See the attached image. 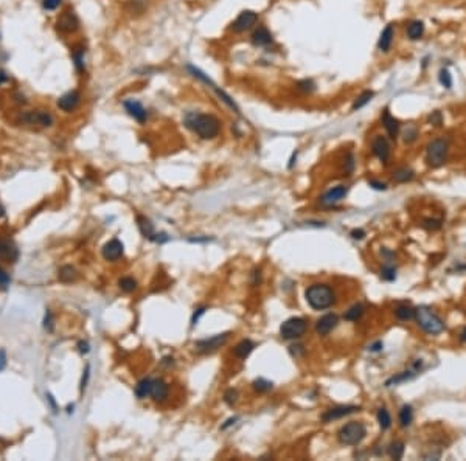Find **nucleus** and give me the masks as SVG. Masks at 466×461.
<instances>
[{
  "instance_id": "24",
  "label": "nucleus",
  "mask_w": 466,
  "mask_h": 461,
  "mask_svg": "<svg viewBox=\"0 0 466 461\" xmlns=\"http://www.w3.org/2000/svg\"><path fill=\"white\" fill-rule=\"evenodd\" d=\"M393 38H395V28H393V25L390 23L383 30V33H381L379 40H378V48L383 51V53L390 51L392 44H393Z\"/></svg>"
},
{
  "instance_id": "40",
  "label": "nucleus",
  "mask_w": 466,
  "mask_h": 461,
  "mask_svg": "<svg viewBox=\"0 0 466 461\" xmlns=\"http://www.w3.org/2000/svg\"><path fill=\"white\" fill-rule=\"evenodd\" d=\"M118 284H120L122 290H124V292H132V290H135V287H137V281L131 277H124L118 281Z\"/></svg>"
},
{
  "instance_id": "58",
  "label": "nucleus",
  "mask_w": 466,
  "mask_h": 461,
  "mask_svg": "<svg viewBox=\"0 0 466 461\" xmlns=\"http://www.w3.org/2000/svg\"><path fill=\"white\" fill-rule=\"evenodd\" d=\"M236 420H238V418H230V420H228V421H227V424H224V425H223V429H227V427H228V425H232V424H235V421H236Z\"/></svg>"
},
{
  "instance_id": "28",
  "label": "nucleus",
  "mask_w": 466,
  "mask_h": 461,
  "mask_svg": "<svg viewBox=\"0 0 466 461\" xmlns=\"http://www.w3.org/2000/svg\"><path fill=\"white\" fill-rule=\"evenodd\" d=\"M413 176H415V173H413L410 168L403 166V168L396 169L395 173H393V180H395L396 183H405V182H410L412 179H413Z\"/></svg>"
},
{
  "instance_id": "29",
  "label": "nucleus",
  "mask_w": 466,
  "mask_h": 461,
  "mask_svg": "<svg viewBox=\"0 0 466 461\" xmlns=\"http://www.w3.org/2000/svg\"><path fill=\"white\" fill-rule=\"evenodd\" d=\"M395 315H396V319L407 321V320H412L415 317V309L410 304H400L395 309Z\"/></svg>"
},
{
  "instance_id": "25",
  "label": "nucleus",
  "mask_w": 466,
  "mask_h": 461,
  "mask_svg": "<svg viewBox=\"0 0 466 461\" xmlns=\"http://www.w3.org/2000/svg\"><path fill=\"white\" fill-rule=\"evenodd\" d=\"M405 33H407V38L410 40H418L425 34V23L421 20H412L405 27Z\"/></svg>"
},
{
  "instance_id": "8",
  "label": "nucleus",
  "mask_w": 466,
  "mask_h": 461,
  "mask_svg": "<svg viewBox=\"0 0 466 461\" xmlns=\"http://www.w3.org/2000/svg\"><path fill=\"white\" fill-rule=\"evenodd\" d=\"M258 13L252 11V10H244L238 14V17L230 23V31H233L235 34L240 33H245L252 28H255V25L258 22Z\"/></svg>"
},
{
  "instance_id": "57",
  "label": "nucleus",
  "mask_w": 466,
  "mask_h": 461,
  "mask_svg": "<svg viewBox=\"0 0 466 461\" xmlns=\"http://www.w3.org/2000/svg\"><path fill=\"white\" fill-rule=\"evenodd\" d=\"M370 349L371 351H381V349H383V341H376L375 345L370 346Z\"/></svg>"
},
{
  "instance_id": "32",
  "label": "nucleus",
  "mask_w": 466,
  "mask_h": 461,
  "mask_svg": "<svg viewBox=\"0 0 466 461\" xmlns=\"http://www.w3.org/2000/svg\"><path fill=\"white\" fill-rule=\"evenodd\" d=\"M58 278H59V281H62V283H70V281H73L76 278V270L72 266H64V267L59 269Z\"/></svg>"
},
{
  "instance_id": "44",
  "label": "nucleus",
  "mask_w": 466,
  "mask_h": 461,
  "mask_svg": "<svg viewBox=\"0 0 466 461\" xmlns=\"http://www.w3.org/2000/svg\"><path fill=\"white\" fill-rule=\"evenodd\" d=\"M423 227H425L426 230H432V232H435V230L442 228V222H440L438 219H430V218H427V219L423 220Z\"/></svg>"
},
{
  "instance_id": "38",
  "label": "nucleus",
  "mask_w": 466,
  "mask_h": 461,
  "mask_svg": "<svg viewBox=\"0 0 466 461\" xmlns=\"http://www.w3.org/2000/svg\"><path fill=\"white\" fill-rule=\"evenodd\" d=\"M295 89H297L299 92H302V93H312L316 90V82L312 81V80H302V81H299L297 84H295Z\"/></svg>"
},
{
  "instance_id": "27",
  "label": "nucleus",
  "mask_w": 466,
  "mask_h": 461,
  "mask_svg": "<svg viewBox=\"0 0 466 461\" xmlns=\"http://www.w3.org/2000/svg\"><path fill=\"white\" fill-rule=\"evenodd\" d=\"M84 55H86V50H84V47H75L72 50V59H73L75 67H76V70H78V72H84V68H86Z\"/></svg>"
},
{
  "instance_id": "22",
  "label": "nucleus",
  "mask_w": 466,
  "mask_h": 461,
  "mask_svg": "<svg viewBox=\"0 0 466 461\" xmlns=\"http://www.w3.org/2000/svg\"><path fill=\"white\" fill-rule=\"evenodd\" d=\"M337 323H339V319H337V315H334V314H326V315H324L319 321H317V324H316V332L319 336H328L329 332H331L336 326H337Z\"/></svg>"
},
{
  "instance_id": "45",
  "label": "nucleus",
  "mask_w": 466,
  "mask_h": 461,
  "mask_svg": "<svg viewBox=\"0 0 466 461\" xmlns=\"http://www.w3.org/2000/svg\"><path fill=\"white\" fill-rule=\"evenodd\" d=\"M412 376H413V373H412V371H405V373H403V374H400V376H396V378L388 379L385 385H387V387H390L392 383H400V382H403V381H409V379L412 378Z\"/></svg>"
},
{
  "instance_id": "37",
  "label": "nucleus",
  "mask_w": 466,
  "mask_h": 461,
  "mask_svg": "<svg viewBox=\"0 0 466 461\" xmlns=\"http://www.w3.org/2000/svg\"><path fill=\"white\" fill-rule=\"evenodd\" d=\"M403 140L404 143H413L418 137V127L415 124H407V127L403 131Z\"/></svg>"
},
{
  "instance_id": "18",
  "label": "nucleus",
  "mask_w": 466,
  "mask_h": 461,
  "mask_svg": "<svg viewBox=\"0 0 466 461\" xmlns=\"http://www.w3.org/2000/svg\"><path fill=\"white\" fill-rule=\"evenodd\" d=\"M80 101H81L80 92L78 90H70V92L64 93V95L58 100V107L61 110H64V112H72V110H75L76 107H78Z\"/></svg>"
},
{
  "instance_id": "9",
  "label": "nucleus",
  "mask_w": 466,
  "mask_h": 461,
  "mask_svg": "<svg viewBox=\"0 0 466 461\" xmlns=\"http://www.w3.org/2000/svg\"><path fill=\"white\" fill-rule=\"evenodd\" d=\"M20 121L30 126H41V127H50L53 124V117L52 114L45 112V110H33V112H27L20 117Z\"/></svg>"
},
{
  "instance_id": "34",
  "label": "nucleus",
  "mask_w": 466,
  "mask_h": 461,
  "mask_svg": "<svg viewBox=\"0 0 466 461\" xmlns=\"http://www.w3.org/2000/svg\"><path fill=\"white\" fill-rule=\"evenodd\" d=\"M388 455L392 460H401L404 455V442L403 441H393L388 447Z\"/></svg>"
},
{
  "instance_id": "33",
  "label": "nucleus",
  "mask_w": 466,
  "mask_h": 461,
  "mask_svg": "<svg viewBox=\"0 0 466 461\" xmlns=\"http://www.w3.org/2000/svg\"><path fill=\"white\" fill-rule=\"evenodd\" d=\"M362 315H364V306H362V304H354V306H351L350 309L345 312L344 319L348 320V321H358V320L362 317Z\"/></svg>"
},
{
  "instance_id": "11",
  "label": "nucleus",
  "mask_w": 466,
  "mask_h": 461,
  "mask_svg": "<svg viewBox=\"0 0 466 461\" xmlns=\"http://www.w3.org/2000/svg\"><path fill=\"white\" fill-rule=\"evenodd\" d=\"M228 339V332H224V334H218V336H213L210 339H204V340H199L196 341V349L201 353H211L215 351V349L221 348Z\"/></svg>"
},
{
  "instance_id": "60",
  "label": "nucleus",
  "mask_w": 466,
  "mask_h": 461,
  "mask_svg": "<svg viewBox=\"0 0 466 461\" xmlns=\"http://www.w3.org/2000/svg\"><path fill=\"white\" fill-rule=\"evenodd\" d=\"M8 80V76L3 73V72H0V82H3V81H6Z\"/></svg>"
},
{
  "instance_id": "26",
  "label": "nucleus",
  "mask_w": 466,
  "mask_h": 461,
  "mask_svg": "<svg viewBox=\"0 0 466 461\" xmlns=\"http://www.w3.org/2000/svg\"><path fill=\"white\" fill-rule=\"evenodd\" d=\"M253 348H255V343H253V341H250L247 339L241 340L240 343L235 346V356L240 357V359H245V357L250 356V353L253 351Z\"/></svg>"
},
{
  "instance_id": "4",
  "label": "nucleus",
  "mask_w": 466,
  "mask_h": 461,
  "mask_svg": "<svg viewBox=\"0 0 466 461\" xmlns=\"http://www.w3.org/2000/svg\"><path fill=\"white\" fill-rule=\"evenodd\" d=\"M367 429L362 422H348L341 427V430L337 432V440L341 444L345 446H358L365 438Z\"/></svg>"
},
{
  "instance_id": "19",
  "label": "nucleus",
  "mask_w": 466,
  "mask_h": 461,
  "mask_svg": "<svg viewBox=\"0 0 466 461\" xmlns=\"http://www.w3.org/2000/svg\"><path fill=\"white\" fill-rule=\"evenodd\" d=\"M381 123H383L384 129H385V132L388 134L390 139H396V137L400 135L401 124L390 112H388V109H385L383 112V115H381Z\"/></svg>"
},
{
  "instance_id": "2",
  "label": "nucleus",
  "mask_w": 466,
  "mask_h": 461,
  "mask_svg": "<svg viewBox=\"0 0 466 461\" xmlns=\"http://www.w3.org/2000/svg\"><path fill=\"white\" fill-rule=\"evenodd\" d=\"M308 304L316 311H324L331 307L336 301V295L333 289L326 284H312L304 292Z\"/></svg>"
},
{
  "instance_id": "7",
  "label": "nucleus",
  "mask_w": 466,
  "mask_h": 461,
  "mask_svg": "<svg viewBox=\"0 0 466 461\" xmlns=\"http://www.w3.org/2000/svg\"><path fill=\"white\" fill-rule=\"evenodd\" d=\"M308 329V324L304 321V319L302 317H292L287 319L286 321L282 323L280 326V334H282L283 339L286 340H294V339H300L304 332Z\"/></svg>"
},
{
  "instance_id": "42",
  "label": "nucleus",
  "mask_w": 466,
  "mask_h": 461,
  "mask_svg": "<svg viewBox=\"0 0 466 461\" xmlns=\"http://www.w3.org/2000/svg\"><path fill=\"white\" fill-rule=\"evenodd\" d=\"M381 277H383V280H385V281H393L396 278L395 267L390 266V264H385V266L381 269Z\"/></svg>"
},
{
  "instance_id": "48",
  "label": "nucleus",
  "mask_w": 466,
  "mask_h": 461,
  "mask_svg": "<svg viewBox=\"0 0 466 461\" xmlns=\"http://www.w3.org/2000/svg\"><path fill=\"white\" fill-rule=\"evenodd\" d=\"M10 283H11V278H10V275L0 267V287L2 289H6L8 286H10Z\"/></svg>"
},
{
  "instance_id": "50",
  "label": "nucleus",
  "mask_w": 466,
  "mask_h": 461,
  "mask_svg": "<svg viewBox=\"0 0 466 461\" xmlns=\"http://www.w3.org/2000/svg\"><path fill=\"white\" fill-rule=\"evenodd\" d=\"M44 328H45L48 332H52V331H53V315H52V312H50V311H47V314H45V319H44Z\"/></svg>"
},
{
  "instance_id": "13",
  "label": "nucleus",
  "mask_w": 466,
  "mask_h": 461,
  "mask_svg": "<svg viewBox=\"0 0 466 461\" xmlns=\"http://www.w3.org/2000/svg\"><path fill=\"white\" fill-rule=\"evenodd\" d=\"M137 222H139V228H140L142 235L145 236V238H148L149 241H156V242H165V241H168V236H166L165 233H160V235L156 233L154 225L151 224L149 219L143 218V216H139V218H137Z\"/></svg>"
},
{
  "instance_id": "61",
  "label": "nucleus",
  "mask_w": 466,
  "mask_h": 461,
  "mask_svg": "<svg viewBox=\"0 0 466 461\" xmlns=\"http://www.w3.org/2000/svg\"><path fill=\"white\" fill-rule=\"evenodd\" d=\"M460 340H462V341H466V328L462 331V334H460Z\"/></svg>"
},
{
  "instance_id": "10",
  "label": "nucleus",
  "mask_w": 466,
  "mask_h": 461,
  "mask_svg": "<svg viewBox=\"0 0 466 461\" xmlns=\"http://www.w3.org/2000/svg\"><path fill=\"white\" fill-rule=\"evenodd\" d=\"M371 152L375 154L381 161H385L390 159V143L383 135H375L371 140Z\"/></svg>"
},
{
  "instance_id": "52",
  "label": "nucleus",
  "mask_w": 466,
  "mask_h": 461,
  "mask_svg": "<svg viewBox=\"0 0 466 461\" xmlns=\"http://www.w3.org/2000/svg\"><path fill=\"white\" fill-rule=\"evenodd\" d=\"M90 371V366L87 365L86 366V371H84V376H82V381H81V391H84V388H86V385H87V381H89V373Z\"/></svg>"
},
{
  "instance_id": "17",
  "label": "nucleus",
  "mask_w": 466,
  "mask_h": 461,
  "mask_svg": "<svg viewBox=\"0 0 466 461\" xmlns=\"http://www.w3.org/2000/svg\"><path fill=\"white\" fill-rule=\"evenodd\" d=\"M124 245L120 239H112L103 247V258L106 261H117L123 256Z\"/></svg>"
},
{
  "instance_id": "62",
  "label": "nucleus",
  "mask_w": 466,
  "mask_h": 461,
  "mask_svg": "<svg viewBox=\"0 0 466 461\" xmlns=\"http://www.w3.org/2000/svg\"><path fill=\"white\" fill-rule=\"evenodd\" d=\"M3 215H5V208L2 207V205H0V218H2Z\"/></svg>"
},
{
  "instance_id": "46",
  "label": "nucleus",
  "mask_w": 466,
  "mask_h": 461,
  "mask_svg": "<svg viewBox=\"0 0 466 461\" xmlns=\"http://www.w3.org/2000/svg\"><path fill=\"white\" fill-rule=\"evenodd\" d=\"M224 401H225L228 405H233L236 401H238V391L233 390V388L227 390V391L224 393Z\"/></svg>"
},
{
  "instance_id": "31",
  "label": "nucleus",
  "mask_w": 466,
  "mask_h": 461,
  "mask_svg": "<svg viewBox=\"0 0 466 461\" xmlns=\"http://www.w3.org/2000/svg\"><path fill=\"white\" fill-rule=\"evenodd\" d=\"M149 391H151V379L146 378V379H142L137 387H135V395H137L139 399H145L149 396Z\"/></svg>"
},
{
  "instance_id": "5",
  "label": "nucleus",
  "mask_w": 466,
  "mask_h": 461,
  "mask_svg": "<svg viewBox=\"0 0 466 461\" xmlns=\"http://www.w3.org/2000/svg\"><path fill=\"white\" fill-rule=\"evenodd\" d=\"M447 160V141L445 139L432 140L426 148V161L432 168H440Z\"/></svg>"
},
{
  "instance_id": "56",
  "label": "nucleus",
  "mask_w": 466,
  "mask_h": 461,
  "mask_svg": "<svg viewBox=\"0 0 466 461\" xmlns=\"http://www.w3.org/2000/svg\"><path fill=\"white\" fill-rule=\"evenodd\" d=\"M80 351L81 353H89V343L87 341H80Z\"/></svg>"
},
{
  "instance_id": "55",
  "label": "nucleus",
  "mask_w": 466,
  "mask_h": 461,
  "mask_svg": "<svg viewBox=\"0 0 466 461\" xmlns=\"http://www.w3.org/2000/svg\"><path fill=\"white\" fill-rule=\"evenodd\" d=\"M6 365V354H5V349H0V371L5 368Z\"/></svg>"
},
{
  "instance_id": "54",
  "label": "nucleus",
  "mask_w": 466,
  "mask_h": 461,
  "mask_svg": "<svg viewBox=\"0 0 466 461\" xmlns=\"http://www.w3.org/2000/svg\"><path fill=\"white\" fill-rule=\"evenodd\" d=\"M351 236L354 239H362L364 236H365V232H364L362 228H354V230H351Z\"/></svg>"
},
{
  "instance_id": "1",
  "label": "nucleus",
  "mask_w": 466,
  "mask_h": 461,
  "mask_svg": "<svg viewBox=\"0 0 466 461\" xmlns=\"http://www.w3.org/2000/svg\"><path fill=\"white\" fill-rule=\"evenodd\" d=\"M183 123L202 140H213L221 132V121L213 114L202 112H186Z\"/></svg>"
},
{
  "instance_id": "30",
  "label": "nucleus",
  "mask_w": 466,
  "mask_h": 461,
  "mask_svg": "<svg viewBox=\"0 0 466 461\" xmlns=\"http://www.w3.org/2000/svg\"><path fill=\"white\" fill-rule=\"evenodd\" d=\"M375 97V92H371V90H364L361 95L356 98V101L353 102V106H351V110H359V109H362L364 106H367L368 102L371 101V98Z\"/></svg>"
},
{
  "instance_id": "41",
  "label": "nucleus",
  "mask_w": 466,
  "mask_h": 461,
  "mask_svg": "<svg viewBox=\"0 0 466 461\" xmlns=\"http://www.w3.org/2000/svg\"><path fill=\"white\" fill-rule=\"evenodd\" d=\"M252 385H253V388H255L257 391L264 393V391H269L270 388H272V382H269V381H266V379L260 378V379H257V381H253Z\"/></svg>"
},
{
  "instance_id": "47",
  "label": "nucleus",
  "mask_w": 466,
  "mask_h": 461,
  "mask_svg": "<svg viewBox=\"0 0 466 461\" xmlns=\"http://www.w3.org/2000/svg\"><path fill=\"white\" fill-rule=\"evenodd\" d=\"M345 173L346 174H351L353 173V169H354V157H353V154L351 152H348L346 154V157H345Z\"/></svg>"
},
{
  "instance_id": "51",
  "label": "nucleus",
  "mask_w": 466,
  "mask_h": 461,
  "mask_svg": "<svg viewBox=\"0 0 466 461\" xmlns=\"http://www.w3.org/2000/svg\"><path fill=\"white\" fill-rule=\"evenodd\" d=\"M368 185L373 188V190H378V191H384L387 190V185L383 183V182H378V180H368Z\"/></svg>"
},
{
  "instance_id": "15",
  "label": "nucleus",
  "mask_w": 466,
  "mask_h": 461,
  "mask_svg": "<svg viewBox=\"0 0 466 461\" xmlns=\"http://www.w3.org/2000/svg\"><path fill=\"white\" fill-rule=\"evenodd\" d=\"M346 194H348V186L339 185V186L331 188V190H328V191L320 198V202H322V205L331 207V205H336L337 202H341L342 199H345Z\"/></svg>"
},
{
  "instance_id": "6",
  "label": "nucleus",
  "mask_w": 466,
  "mask_h": 461,
  "mask_svg": "<svg viewBox=\"0 0 466 461\" xmlns=\"http://www.w3.org/2000/svg\"><path fill=\"white\" fill-rule=\"evenodd\" d=\"M186 68H188V72H190V73H191V75L194 76V78H198L199 81H202V82H204V84L210 85V87L215 90V93H216V95H218V98L221 100V101L224 102L225 106H228V107H230V109L233 110L235 114H238V115H240V107L236 106V102H235V101H233V100H232L230 97H228V95H227V93H225L224 90H221V89H219L218 85H216V84H215L213 81H211V80L208 78V76H207V75H205L204 72H201L199 68L193 67V65H188V67H186Z\"/></svg>"
},
{
  "instance_id": "39",
  "label": "nucleus",
  "mask_w": 466,
  "mask_h": 461,
  "mask_svg": "<svg viewBox=\"0 0 466 461\" xmlns=\"http://www.w3.org/2000/svg\"><path fill=\"white\" fill-rule=\"evenodd\" d=\"M438 81L445 89H451L452 87V76H451V73H449V70H446V68H442V70H440Z\"/></svg>"
},
{
  "instance_id": "53",
  "label": "nucleus",
  "mask_w": 466,
  "mask_h": 461,
  "mask_svg": "<svg viewBox=\"0 0 466 461\" xmlns=\"http://www.w3.org/2000/svg\"><path fill=\"white\" fill-rule=\"evenodd\" d=\"M204 312H205V307H201V309H198V312H194L193 319H191V324H193V326L198 323V320H199L201 315H204Z\"/></svg>"
},
{
  "instance_id": "59",
  "label": "nucleus",
  "mask_w": 466,
  "mask_h": 461,
  "mask_svg": "<svg viewBox=\"0 0 466 461\" xmlns=\"http://www.w3.org/2000/svg\"><path fill=\"white\" fill-rule=\"evenodd\" d=\"M297 160V152H294L292 154V157H291V161H289V168H292L294 166V161Z\"/></svg>"
},
{
  "instance_id": "14",
  "label": "nucleus",
  "mask_w": 466,
  "mask_h": 461,
  "mask_svg": "<svg viewBox=\"0 0 466 461\" xmlns=\"http://www.w3.org/2000/svg\"><path fill=\"white\" fill-rule=\"evenodd\" d=\"M123 106L126 109V112H128L135 121L139 123H145L148 120V110L143 107V104L137 100H126L123 102Z\"/></svg>"
},
{
  "instance_id": "36",
  "label": "nucleus",
  "mask_w": 466,
  "mask_h": 461,
  "mask_svg": "<svg viewBox=\"0 0 466 461\" xmlns=\"http://www.w3.org/2000/svg\"><path fill=\"white\" fill-rule=\"evenodd\" d=\"M378 422H379V427H381L383 430L390 429L392 418H390V413H388L385 408H379V412H378Z\"/></svg>"
},
{
  "instance_id": "21",
  "label": "nucleus",
  "mask_w": 466,
  "mask_h": 461,
  "mask_svg": "<svg viewBox=\"0 0 466 461\" xmlns=\"http://www.w3.org/2000/svg\"><path fill=\"white\" fill-rule=\"evenodd\" d=\"M19 256L18 247L10 239H0V261L16 262Z\"/></svg>"
},
{
  "instance_id": "16",
  "label": "nucleus",
  "mask_w": 466,
  "mask_h": 461,
  "mask_svg": "<svg viewBox=\"0 0 466 461\" xmlns=\"http://www.w3.org/2000/svg\"><path fill=\"white\" fill-rule=\"evenodd\" d=\"M359 407L356 405H339V407H334V408H329L328 412H325L322 415V420L325 422H331L334 420H341L344 416H348L354 412H359Z\"/></svg>"
},
{
  "instance_id": "49",
  "label": "nucleus",
  "mask_w": 466,
  "mask_h": 461,
  "mask_svg": "<svg viewBox=\"0 0 466 461\" xmlns=\"http://www.w3.org/2000/svg\"><path fill=\"white\" fill-rule=\"evenodd\" d=\"M61 3H62V0H42V5H44V8H45V10H50V11L56 10V8Z\"/></svg>"
},
{
  "instance_id": "23",
  "label": "nucleus",
  "mask_w": 466,
  "mask_h": 461,
  "mask_svg": "<svg viewBox=\"0 0 466 461\" xmlns=\"http://www.w3.org/2000/svg\"><path fill=\"white\" fill-rule=\"evenodd\" d=\"M149 396L156 401V402H163L168 398V385L163 379H151V391Z\"/></svg>"
},
{
  "instance_id": "3",
  "label": "nucleus",
  "mask_w": 466,
  "mask_h": 461,
  "mask_svg": "<svg viewBox=\"0 0 466 461\" xmlns=\"http://www.w3.org/2000/svg\"><path fill=\"white\" fill-rule=\"evenodd\" d=\"M415 320H417L418 326L427 332L430 336H437L440 332L445 331V323L438 315L427 306H420L415 309Z\"/></svg>"
},
{
  "instance_id": "12",
  "label": "nucleus",
  "mask_w": 466,
  "mask_h": 461,
  "mask_svg": "<svg viewBox=\"0 0 466 461\" xmlns=\"http://www.w3.org/2000/svg\"><path fill=\"white\" fill-rule=\"evenodd\" d=\"M58 30L62 33H75L80 28V20L73 11H64L58 17Z\"/></svg>"
},
{
  "instance_id": "20",
  "label": "nucleus",
  "mask_w": 466,
  "mask_h": 461,
  "mask_svg": "<svg viewBox=\"0 0 466 461\" xmlns=\"http://www.w3.org/2000/svg\"><path fill=\"white\" fill-rule=\"evenodd\" d=\"M250 42H252V45H255V47H267L274 42L272 33H270L266 27L260 25V27L253 30L252 36H250Z\"/></svg>"
},
{
  "instance_id": "35",
  "label": "nucleus",
  "mask_w": 466,
  "mask_h": 461,
  "mask_svg": "<svg viewBox=\"0 0 466 461\" xmlns=\"http://www.w3.org/2000/svg\"><path fill=\"white\" fill-rule=\"evenodd\" d=\"M413 421V412L410 405H404L400 412V424L401 427H409Z\"/></svg>"
},
{
  "instance_id": "43",
  "label": "nucleus",
  "mask_w": 466,
  "mask_h": 461,
  "mask_svg": "<svg viewBox=\"0 0 466 461\" xmlns=\"http://www.w3.org/2000/svg\"><path fill=\"white\" fill-rule=\"evenodd\" d=\"M427 123L430 124V126H434V127H440L443 124V115H442V112L440 110H434L429 117H427Z\"/></svg>"
}]
</instances>
